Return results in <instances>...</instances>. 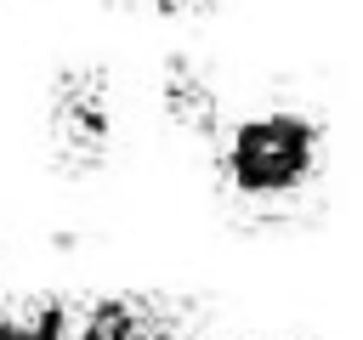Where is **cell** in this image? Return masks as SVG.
I'll use <instances>...</instances> for the list:
<instances>
[{"label":"cell","mask_w":363,"mask_h":340,"mask_svg":"<svg viewBox=\"0 0 363 340\" xmlns=\"http://www.w3.org/2000/svg\"><path fill=\"white\" fill-rule=\"evenodd\" d=\"M210 181L233 215L250 227H284L312 210V193L329 170V130L312 108L278 96L233 108L221 136L204 147Z\"/></svg>","instance_id":"obj_1"},{"label":"cell","mask_w":363,"mask_h":340,"mask_svg":"<svg viewBox=\"0 0 363 340\" xmlns=\"http://www.w3.org/2000/svg\"><path fill=\"white\" fill-rule=\"evenodd\" d=\"M119 79L108 62H62L40 91V147L45 170L62 181H91L119 147Z\"/></svg>","instance_id":"obj_2"}]
</instances>
